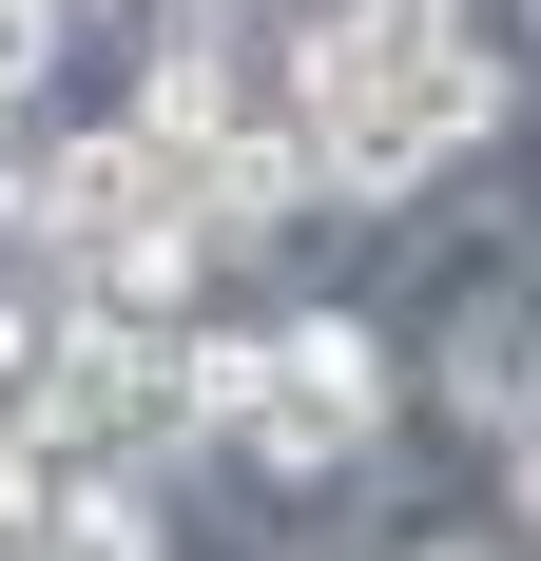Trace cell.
<instances>
[{
  "instance_id": "6da1fadb",
  "label": "cell",
  "mask_w": 541,
  "mask_h": 561,
  "mask_svg": "<svg viewBox=\"0 0 541 561\" xmlns=\"http://www.w3.org/2000/svg\"><path fill=\"white\" fill-rule=\"evenodd\" d=\"M387 446H426L406 426V310H387L368 272L348 290H270V388H252V426L214 446V504H310V484H348V465H387Z\"/></svg>"
},
{
  "instance_id": "7a4b0ae2",
  "label": "cell",
  "mask_w": 541,
  "mask_h": 561,
  "mask_svg": "<svg viewBox=\"0 0 541 561\" xmlns=\"http://www.w3.org/2000/svg\"><path fill=\"white\" fill-rule=\"evenodd\" d=\"M116 116L156 156H214V136H290V39L252 0H136L116 20Z\"/></svg>"
},
{
  "instance_id": "3957f363",
  "label": "cell",
  "mask_w": 541,
  "mask_h": 561,
  "mask_svg": "<svg viewBox=\"0 0 541 561\" xmlns=\"http://www.w3.org/2000/svg\"><path fill=\"white\" fill-rule=\"evenodd\" d=\"M156 214V136L136 116H39V156H20V252H116V232ZM0 252V272H20Z\"/></svg>"
},
{
  "instance_id": "277c9868",
  "label": "cell",
  "mask_w": 541,
  "mask_h": 561,
  "mask_svg": "<svg viewBox=\"0 0 541 561\" xmlns=\"http://www.w3.org/2000/svg\"><path fill=\"white\" fill-rule=\"evenodd\" d=\"M0 561H174L136 504H39V523H0Z\"/></svg>"
},
{
  "instance_id": "5b68a950",
  "label": "cell",
  "mask_w": 541,
  "mask_h": 561,
  "mask_svg": "<svg viewBox=\"0 0 541 561\" xmlns=\"http://www.w3.org/2000/svg\"><path fill=\"white\" fill-rule=\"evenodd\" d=\"M484 523L541 561V426H522V446H484Z\"/></svg>"
},
{
  "instance_id": "8992f818",
  "label": "cell",
  "mask_w": 541,
  "mask_h": 561,
  "mask_svg": "<svg viewBox=\"0 0 541 561\" xmlns=\"http://www.w3.org/2000/svg\"><path fill=\"white\" fill-rule=\"evenodd\" d=\"M387 561H522V542H503V523H406Z\"/></svg>"
},
{
  "instance_id": "52a82bcc",
  "label": "cell",
  "mask_w": 541,
  "mask_h": 561,
  "mask_svg": "<svg viewBox=\"0 0 541 561\" xmlns=\"http://www.w3.org/2000/svg\"><path fill=\"white\" fill-rule=\"evenodd\" d=\"M503 39H522V58H541V0H503Z\"/></svg>"
}]
</instances>
